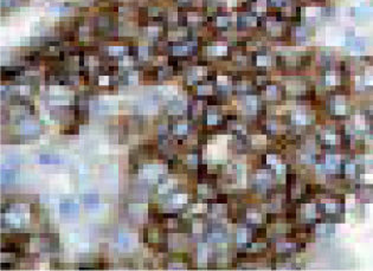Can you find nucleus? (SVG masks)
<instances>
[{"mask_svg": "<svg viewBox=\"0 0 373 271\" xmlns=\"http://www.w3.org/2000/svg\"><path fill=\"white\" fill-rule=\"evenodd\" d=\"M207 260V248L206 244H199V252H198V262L199 264H205Z\"/></svg>", "mask_w": 373, "mask_h": 271, "instance_id": "1", "label": "nucleus"}, {"mask_svg": "<svg viewBox=\"0 0 373 271\" xmlns=\"http://www.w3.org/2000/svg\"><path fill=\"white\" fill-rule=\"evenodd\" d=\"M247 238H248V233H247V230L245 228H241L237 231V242L239 244L247 243Z\"/></svg>", "mask_w": 373, "mask_h": 271, "instance_id": "2", "label": "nucleus"}, {"mask_svg": "<svg viewBox=\"0 0 373 271\" xmlns=\"http://www.w3.org/2000/svg\"><path fill=\"white\" fill-rule=\"evenodd\" d=\"M147 210V206L146 205H142V204H134L129 206V211L134 212V213H142L144 211Z\"/></svg>", "mask_w": 373, "mask_h": 271, "instance_id": "3", "label": "nucleus"}, {"mask_svg": "<svg viewBox=\"0 0 373 271\" xmlns=\"http://www.w3.org/2000/svg\"><path fill=\"white\" fill-rule=\"evenodd\" d=\"M191 211L193 213H204V212L207 211V205L206 204H195V205L192 206Z\"/></svg>", "mask_w": 373, "mask_h": 271, "instance_id": "4", "label": "nucleus"}, {"mask_svg": "<svg viewBox=\"0 0 373 271\" xmlns=\"http://www.w3.org/2000/svg\"><path fill=\"white\" fill-rule=\"evenodd\" d=\"M173 203L177 205H182L187 203V195L186 194H176L173 197Z\"/></svg>", "mask_w": 373, "mask_h": 271, "instance_id": "5", "label": "nucleus"}, {"mask_svg": "<svg viewBox=\"0 0 373 271\" xmlns=\"http://www.w3.org/2000/svg\"><path fill=\"white\" fill-rule=\"evenodd\" d=\"M270 62H271V59L269 56H257V65L265 66V65L270 64Z\"/></svg>", "mask_w": 373, "mask_h": 271, "instance_id": "6", "label": "nucleus"}, {"mask_svg": "<svg viewBox=\"0 0 373 271\" xmlns=\"http://www.w3.org/2000/svg\"><path fill=\"white\" fill-rule=\"evenodd\" d=\"M251 141L253 145H264L267 142V136H264V135H255V136L251 137Z\"/></svg>", "mask_w": 373, "mask_h": 271, "instance_id": "7", "label": "nucleus"}, {"mask_svg": "<svg viewBox=\"0 0 373 271\" xmlns=\"http://www.w3.org/2000/svg\"><path fill=\"white\" fill-rule=\"evenodd\" d=\"M189 50V46L188 45H180V46H174L173 47V52L176 54H186L187 51Z\"/></svg>", "mask_w": 373, "mask_h": 271, "instance_id": "8", "label": "nucleus"}, {"mask_svg": "<svg viewBox=\"0 0 373 271\" xmlns=\"http://www.w3.org/2000/svg\"><path fill=\"white\" fill-rule=\"evenodd\" d=\"M267 96L268 97H270V98H274L277 96V86L276 85H268L267 86Z\"/></svg>", "mask_w": 373, "mask_h": 271, "instance_id": "9", "label": "nucleus"}, {"mask_svg": "<svg viewBox=\"0 0 373 271\" xmlns=\"http://www.w3.org/2000/svg\"><path fill=\"white\" fill-rule=\"evenodd\" d=\"M336 82H338L336 75L334 72H328L326 76V83L328 85H334V84H336Z\"/></svg>", "mask_w": 373, "mask_h": 271, "instance_id": "10", "label": "nucleus"}, {"mask_svg": "<svg viewBox=\"0 0 373 271\" xmlns=\"http://www.w3.org/2000/svg\"><path fill=\"white\" fill-rule=\"evenodd\" d=\"M139 56L144 59H146L148 57V46H147V44H141L139 46Z\"/></svg>", "mask_w": 373, "mask_h": 271, "instance_id": "11", "label": "nucleus"}, {"mask_svg": "<svg viewBox=\"0 0 373 271\" xmlns=\"http://www.w3.org/2000/svg\"><path fill=\"white\" fill-rule=\"evenodd\" d=\"M186 132H187V124L185 122L177 124L176 128H174V133H177V134H185Z\"/></svg>", "mask_w": 373, "mask_h": 271, "instance_id": "12", "label": "nucleus"}, {"mask_svg": "<svg viewBox=\"0 0 373 271\" xmlns=\"http://www.w3.org/2000/svg\"><path fill=\"white\" fill-rule=\"evenodd\" d=\"M248 218L252 223H259L261 219H262V216L257 212H248Z\"/></svg>", "mask_w": 373, "mask_h": 271, "instance_id": "13", "label": "nucleus"}, {"mask_svg": "<svg viewBox=\"0 0 373 271\" xmlns=\"http://www.w3.org/2000/svg\"><path fill=\"white\" fill-rule=\"evenodd\" d=\"M123 46H109V53L112 56H117L123 52Z\"/></svg>", "mask_w": 373, "mask_h": 271, "instance_id": "14", "label": "nucleus"}, {"mask_svg": "<svg viewBox=\"0 0 373 271\" xmlns=\"http://www.w3.org/2000/svg\"><path fill=\"white\" fill-rule=\"evenodd\" d=\"M211 91H212L211 85H199V86H198V92L201 94V95L211 94Z\"/></svg>", "mask_w": 373, "mask_h": 271, "instance_id": "15", "label": "nucleus"}, {"mask_svg": "<svg viewBox=\"0 0 373 271\" xmlns=\"http://www.w3.org/2000/svg\"><path fill=\"white\" fill-rule=\"evenodd\" d=\"M319 13H320V10L317 9V7H308L306 11L307 17H316Z\"/></svg>", "mask_w": 373, "mask_h": 271, "instance_id": "16", "label": "nucleus"}, {"mask_svg": "<svg viewBox=\"0 0 373 271\" xmlns=\"http://www.w3.org/2000/svg\"><path fill=\"white\" fill-rule=\"evenodd\" d=\"M345 171H346V174L348 175H353L356 173V166L353 165V163H348L345 166Z\"/></svg>", "mask_w": 373, "mask_h": 271, "instance_id": "17", "label": "nucleus"}, {"mask_svg": "<svg viewBox=\"0 0 373 271\" xmlns=\"http://www.w3.org/2000/svg\"><path fill=\"white\" fill-rule=\"evenodd\" d=\"M192 228H193V232L194 233H201V231H203V224H201V221L195 220L193 223V225H192Z\"/></svg>", "mask_w": 373, "mask_h": 271, "instance_id": "18", "label": "nucleus"}, {"mask_svg": "<svg viewBox=\"0 0 373 271\" xmlns=\"http://www.w3.org/2000/svg\"><path fill=\"white\" fill-rule=\"evenodd\" d=\"M267 162L269 165H279V157L274 154H269L267 155Z\"/></svg>", "mask_w": 373, "mask_h": 271, "instance_id": "19", "label": "nucleus"}, {"mask_svg": "<svg viewBox=\"0 0 373 271\" xmlns=\"http://www.w3.org/2000/svg\"><path fill=\"white\" fill-rule=\"evenodd\" d=\"M120 64L123 66H130L132 64H133V58L132 57H129V56H124V58L120 62Z\"/></svg>", "mask_w": 373, "mask_h": 271, "instance_id": "20", "label": "nucleus"}, {"mask_svg": "<svg viewBox=\"0 0 373 271\" xmlns=\"http://www.w3.org/2000/svg\"><path fill=\"white\" fill-rule=\"evenodd\" d=\"M171 187L172 186L168 184V182H167V184H162V185L159 186V193H160V194H166V193L168 192V189Z\"/></svg>", "mask_w": 373, "mask_h": 271, "instance_id": "21", "label": "nucleus"}, {"mask_svg": "<svg viewBox=\"0 0 373 271\" xmlns=\"http://www.w3.org/2000/svg\"><path fill=\"white\" fill-rule=\"evenodd\" d=\"M193 71H194L193 74L199 77V76H203V75L206 74V68H204V66H195V68L193 69Z\"/></svg>", "mask_w": 373, "mask_h": 271, "instance_id": "22", "label": "nucleus"}, {"mask_svg": "<svg viewBox=\"0 0 373 271\" xmlns=\"http://www.w3.org/2000/svg\"><path fill=\"white\" fill-rule=\"evenodd\" d=\"M50 92L52 95H62L63 94V89H62L61 86L52 85V86H50Z\"/></svg>", "mask_w": 373, "mask_h": 271, "instance_id": "23", "label": "nucleus"}, {"mask_svg": "<svg viewBox=\"0 0 373 271\" xmlns=\"http://www.w3.org/2000/svg\"><path fill=\"white\" fill-rule=\"evenodd\" d=\"M217 120H218V116H217L216 114L209 113V115H207V123H209V124H215V123H217Z\"/></svg>", "mask_w": 373, "mask_h": 271, "instance_id": "24", "label": "nucleus"}, {"mask_svg": "<svg viewBox=\"0 0 373 271\" xmlns=\"http://www.w3.org/2000/svg\"><path fill=\"white\" fill-rule=\"evenodd\" d=\"M217 83L219 85H226L227 84V77L224 76V75H219L217 77Z\"/></svg>", "mask_w": 373, "mask_h": 271, "instance_id": "25", "label": "nucleus"}, {"mask_svg": "<svg viewBox=\"0 0 373 271\" xmlns=\"http://www.w3.org/2000/svg\"><path fill=\"white\" fill-rule=\"evenodd\" d=\"M138 78H139V74H138V71H133V72H130L128 79H129V82L130 83H136L138 82Z\"/></svg>", "mask_w": 373, "mask_h": 271, "instance_id": "26", "label": "nucleus"}, {"mask_svg": "<svg viewBox=\"0 0 373 271\" xmlns=\"http://www.w3.org/2000/svg\"><path fill=\"white\" fill-rule=\"evenodd\" d=\"M159 32V27L158 26H149L148 27V35L149 36H152V37H155Z\"/></svg>", "mask_w": 373, "mask_h": 271, "instance_id": "27", "label": "nucleus"}, {"mask_svg": "<svg viewBox=\"0 0 373 271\" xmlns=\"http://www.w3.org/2000/svg\"><path fill=\"white\" fill-rule=\"evenodd\" d=\"M229 21V18L227 17H218L217 18V24L219 26H225L226 24Z\"/></svg>", "mask_w": 373, "mask_h": 271, "instance_id": "28", "label": "nucleus"}, {"mask_svg": "<svg viewBox=\"0 0 373 271\" xmlns=\"http://www.w3.org/2000/svg\"><path fill=\"white\" fill-rule=\"evenodd\" d=\"M98 83L101 85H108L109 84V77L108 76H100L98 77Z\"/></svg>", "mask_w": 373, "mask_h": 271, "instance_id": "29", "label": "nucleus"}, {"mask_svg": "<svg viewBox=\"0 0 373 271\" xmlns=\"http://www.w3.org/2000/svg\"><path fill=\"white\" fill-rule=\"evenodd\" d=\"M18 90H19L20 94L26 95V94L30 92V86L29 85H20V86H18Z\"/></svg>", "mask_w": 373, "mask_h": 271, "instance_id": "30", "label": "nucleus"}, {"mask_svg": "<svg viewBox=\"0 0 373 271\" xmlns=\"http://www.w3.org/2000/svg\"><path fill=\"white\" fill-rule=\"evenodd\" d=\"M188 20L189 21H198V20H199V15H198L195 12L188 13Z\"/></svg>", "mask_w": 373, "mask_h": 271, "instance_id": "31", "label": "nucleus"}, {"mask_svg": "<svg viewBox=\"0 0 373 271\" xmlns=\"http://www.w3.org/2000/svg\"><path fill=\"white\" fill-rule=\"evenodd\" d=\"M88 32L89 29L86 26H81V29H79V35H81L82 38H85V36H88Z\"/></svg>", "mask_w": 373, "mask_h": 271, "instance_id": "32", "label": "nucleus"}, {"mask_svg": "<svg viewBox=\"0 0 373 271\" xmlns=\"http://www.w3.org/2000/svg\"><path fill=\"white\" fill-rule=\"evenodd\" d=\"M88 64H89L90 66L97 65V58H96V57H92V56L88 57Z\"/></svg>", "mask_w": 373, "mask_h": 271, "instance_id": "33", "label": "nucleus"}, {"mask_svg": "<svg viewBox=\"0 0 373 271\" xmlns=\"http://www.w3.org/2000/svg\"><path fill=\"white\" fill-rule=\"evenodd\" d=\"M198 192H199L200 194H206V193H207V186H206V185H199V186H198Z\"/></svg>", "mask_w": 373, "mask_h": 271, "instance_id": "34", "label": "nucleus"}, {"mask_svg": "<svg viewBox=\"0 0 373 271\" xmlns=\"http://www.w3.org/2000/svg\"><path fill=\"white\" fill-rule=\"evenodd\" d=\"M256 23H257V19H256L255 17H248V18H247V24H248V25L255 26V25H256Z\"/></svg>", "mask_w": 373, "mask_h": 271, "instance_id": "35", "label": "nucleus"}, {"mask_svg": "<svg viewBox=\"0 0 373 271\" xmlns=\"http://www.w3.org/2000/svg\"><path fill=\"white\" fill-rule=\"evenodd\" d=\"M197 161H198V157H197V155H188L187 156V162L188 163H197Z\"/></svg>", "mask_w": 373, "mask_h": 271, "instance_id": "36", "label": "nucleus"}, {"mask_svg": "<svg viewBox=\"0 0 373 271\" xmlns=\"http://www.w3.org/2000/svg\"><path fill=\"white\" fill-rule=\"evenodd\" d=\"M170 268H171V269H181V268H185V265H182V264H176V263H172V264H170Z\"/></svg>", "mask_w": 373, "mask_h": 271, "instance_id": "37", "label": "nucleus"}, {"mask_svg": "<svg viewBox=\"0 0 373 271\" xmlns=\"http://www.w3.org/2000/svg\"><path fill=\"white\" fill-rule=\"evenodd\" d=\"M177 17H178L177 12H173V13H171V14H170V20H173V21H176V20H177Z\"/></svg>", "mask_w": 373, "mask_h": 271, "instance_id": "38", "label": "nucleus"}, {"mask_svg": "<svg viewBox=\"0 0 373 271\" xmlns=\"http://www.w3.org/2000/svg\"><path fill=\"white\" fill-rule=\"evenodd\" d=\"M156 13H158V9H149V14L150 15H152V14L155 15Z\"/></svg>", "mask_w": 373, "mask_h": 271, "instance_id": "39", "label": "nucleus"}, {"mask_svg": "<svg viewBox=\"0 0 373 271\" xmlns=\"http://www.w3.org/2000/svg\"><path fill=\"white\" fill-rule=\"evenodd\" d=\"M168 223H170V226H176V220H168Z\"/></svg>", "mask_w": 373, "mask_h": 271, "instance_id": "40", "label": "nucleus"}]
</instances>
